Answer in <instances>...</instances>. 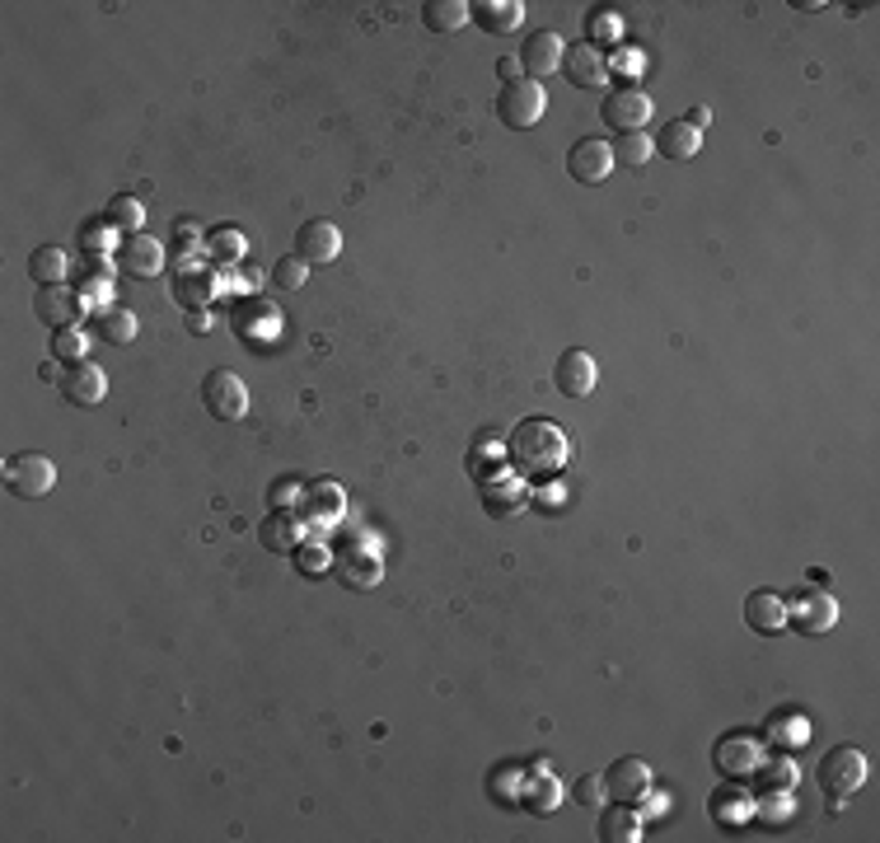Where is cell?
Here are the masks:
<instances>
[{"instance_id": "39", "label": "cell", "mask_w": 880, "mask_h": 843, "mask_svg": "<svg viewBox=\"0 0 880 843\" xmlns=\"http://www.w3.org/2000/svg\"><path fill=\"white\" fill-rule=\"evenodd\" d=\"M187 328H193V333H207V328H211V315H201V309H193V315H187Z\"/></svg>"}, {"instance_id": "3", "label": "cell", "mask_w": 880, "mask_h": 843, "mask_svg": "<svg viewBox=\"0 0 880 843\" xmlns=\"http://www.w3.org/2000/svg\"><path fill=\"white\" fill-rule=\"evenodd\" d=\"M543 108H548V94L539 81H529V75L501 85V94H497V118L506 122L511 132H529L534 122H543Z\"/></svg>"}, {"instance_id": "15", "label": "cell", "mask_w": 880, "mask_h": 843, "mask_svg": "<svg viewBox=\"0 0 880 843\" xmlns=\"http://www.w3.org/2000/svg\"><path fill=\"white\" fill-rule=\"evenodd\" d=\"M81 295H75L66 281L61 286H38V295H34V315L47 323V328H75L81 323Z\"/></svg>"}, {"instance_id": "13", "label": "cell", "mask_w": 880, "mask_h": 843, "mask_svg": "<svg viewBox=\"0 0 880 843\" xmlns=\"http://www.w3.org/2000/svg\"><path fill=\"white\" fill-rule=\"evenodd\" d=\"M61 394H66V403H75V408H99L108 399V375L94 362H75V366H66V375H61Z\"/></svg>"}, {"instance_id": "23", "label": "cell", "mask_w": 880, "mask_h": 843, "mask_svg": "<svg viewBox=\"0 0 880 843\" xmlns=\"http://www.w3.org/2000/svg\"><path fill=\"white\" fill-rule=\"evenodd\" d=\"M651 140H656V150H665V160H694V155L702 150V132H694L684 118L665 122L660 136H651Z\"/></svg>"}, {"instance_id": "30", "label": "cell", "mask_w": 880, "mask_h": 843, "mask_svg": "<svg viewBox=\"0 0 880 843\" xmlns=\"http://www.w3.org/2000/svg\"><path fill=\"white\" fill-rule=\"evenodd\" d=\"M656 155V140L647 136V132H623L619 136V146H614V160H623V164H633V169H641Z\"/></svg>"}, {"instance_id": "6", "label": "cell", "mask_w": 880, "mask_h": 843, "mask_svg": "<svg viewBox=\"0 0 880 843\" xmlns=\"http://www.w3.org/2000/svg\"><path fill=\"white\" fill-rule=\"evenodd\" d=\"M5 488L14 497H24V502H38V497L57 488V464L42 450H24V455H14L5 464Z\"/></svg>"}, {"instance_id": "24", "label": "cell", "mask_w": 880, "mask_h": 843, "mask_svg": "<svg viewBox=\"0 0 880 843\" xmlns=\"http://www.w3.org/2000/svg\"><path fill=\"white\" fill-rule=\"evenodd\" d=\"M525 506V488L515 478H487L482 482V511L497 515V521H506V515H515Z\"/></svg>"}, {"instance_id": "33", "label": "cell", "mask_w": 880, "mask_h": 843, "mask_svg": "<svg viewBox=\"0 0 880 843\" xmlns=\"http://www.w3.org/2000/svg\"><path fill=\"white\" fill-rule=\"evenodd\" d=\"M211 254L220 258V262H234L244 254V234L234 230V225H220L216 234H211Z\"/></svg>"}, {"instance_id": "36", "label": "cell", "mask_w": 880, "mask_h": 843, "mask_svg": "<svg viewBox=\"0 0 880 843\" xmlns=\"http://www.w3.org/2000/svg\"><path fill=\"white\" fill-rule=\"evenodd\" d=\"M85 248H89V254H99V248H108V221H103V225L94 221V225L85 230Z\"/></svg>"}, {"instance_id": "14", "label": "cell", "mask_w": 880, "mask_h": 843, "mask_svg": "<svg viewBox=\"0 0 880 843\" xmlns=\"http://www.w3.org/2000/svg\"><path fill=\"white\" fill-rule=\"evenodd\" d=\"M562 75H567V85H576V89H600L604 75H609V61L600 57V47L586 38V42H576L562 52Z\"/></svg>"}, {"instance_id": "2", "label": "cell", "mask_w": 880, "mask_h": 843, "mask_svg": "<svg viewBox=\"0 0 880 843\" xmlns=\"http://www.w3.org/2000/svg\"><path fill=\"white\" fill-rule=\"evenodd\" d=\"M815 778H820L824 796H834V802H847L861 783H867V755H861L857 745H834L829 755L820 759V769H815Z\"/></svg>"}, {"instance_id": "19", "label": "cell", "mask_w": 880, "mask_h": 843, "mask_svg": "<svg viewBox=\"0 0 880 843\" xmlns=\"http://www.w3.org/2000/svg\"><path fill=\"white\" fill-rule=\"evenodd\" d=\"M301 515H305L309 529H323L328 521H338L342 515V488L338 482H328V478L309 482V488L301 492Z\"/></svg>"}, {"instance_id": "12", "label": "cell", "mask_w": 880, "mask_h": 843, "mask_svg": "<svg viewBox=\"0 0 880 843\" xmlns=\"http://www.w3.org/2000/svg\"><path fill=\"white\" fill-rule=\"evenodd\" d=\"M562 52H567V42L553 28H539V34H529L525 47H521V66L529 81H548L553 71H562Z\"/></svg>"}, {"instance_id": "27", "label": "cell", "mask_w": 880, "mask_h": 843, "mask_svg": "<svg viewBox=\"0 0 880 843\" xmlns=\"http://www.w3.org/2000/svg\"><path fill=\"white\" fill-rule=\"evenodd\" d=\"M600 839L604 843H633V839H641L637 810L627 806V802H614L609 810H600Z\"/></svg>"}, {"instance_id": "35", "label": "cell", "mask_w": 880, "mask_h": 843, "mask_svg": "<svg viewBox=\"0 0 880 843\" xmlns=\"http://www.w3.org/2000/svg\"><path fill=\"white\" fill-rule=\"evenodd\" d=\"M576 802L580 806H600L604 802V778H595V773L580 778V783H576Z\"/></svg>"}, {"instance_id": "17", "label": "cell", "mask_w": 880, "mask_h": 843, "mask_svg": "<svg viewBox=\"0 0 880 843\" xmlns=\"http://www.w3.org/2000/svg\"><path fill=\"white\" fill-rule=\"evenodd\" d=\"M258 543L267 553H281V558H295V549L305 543V535H301V515H291L286 506H277L267 521L258 525Z\"/></svg>"}, {"instance_id": "11", "label": "cell", "mask_w": 880, "mask_h": 843, "mask_svg": "<svg viewBox=\"0 0 880 843\" xmlns=\"http://www.w3.org/2000/svg\"><path fill=\"white\" fill-rule=\"evenodd\" d=\"M604 796H614V802H627V806H637L641 796H651V769H647V759L627 755V759L609 763V773H604Z\"/></svg>"}, {"instance_id": "4", "label": "cell", "mask_w": 880, "mask_h": 843, "mask_svg": "<svg viewBox=\"0 0 880 843\" xmlns=\"http://www.w3.org/2000/svg\"><path fill=\"white\" fill-rule=\"evenodd\" d=\"M600 122L609 132H647L651 122V94L637 89V85H619L600 99Z\"/></svg>"}, {"instance_id": "9", "label": "cell", "mask_w": 880, "mask_h": 843, "mask_svg": "<svg viewBox=\"0 0 880 843\" xmlns=\"http://www.w3.org/2000/svg\"><path fill=\"white\" fill-rule=\"evenodd\" d=\"M614 146L609 140H600V136H586V140H576L572 146V155H567V174L576 179V183H586V187H595V183H604L609 174H614Z\"/></svg>"}, {"instance_id": "10", "label": "cell", "mask_w": 880, "mask_h": 843, "mask_svg": "<svg viewBox=\"0 0 880 843\" xmlns=\"http://www.w3.org/2000/svg\"><path fill=\"white\" fill-rule=\"evenodd\" d=\"M118 272L127 277H160L164 272V244L155 234L136 230V234H122L118 244Z\"/></svg>"}, {"instance_id": "29", "label": "cell", "mask_w": 880, "mask_h": 843, "mask_svg": "<svg viewBox=\"0 0 880 843\" xmlns=\"http://www.w3.org/2000/svg\"><path fill=\"white\" fill-rule=\"evenodd\" d=\"M103 221L113 225V230H122V234H136L140 225H146V207H140V197L122 193V197H113V201H108Z\"/></svg>"}, {"instance_id": "28", "label": "cell", "mask_w": 880, "mask_h": 843, "mask_svg": "<svg viewBox=\"0 0 880 843\" xmlns=\"http://www.w3.org/2000/svg\"><path fill=\"white\" fill-rule=\"evenodd\" d=\"M333 572H338L347 586H356V590L380 586V562L366 558V549H360V543H356L352 553H342V558H338V567H333Z\"/></svg>"}, {"instance_id": "38", "label": "cell", "mask_w": 880, "mask_h": 843, "mask_svg": "<svg viewBox=\"0 0 880 843\" xmlns=\"http://www.w3.org/2000/svg\"><path fill=\"white\" fill-rule=\"evenodd\" d=\"M497 75H501L506 85H511V81H521V75H515V57H501V61H497Z\"/></svg>"}, {"instance_id": "41", "label": "cell", "mask_w": 880, "mask_h": 843, "mask_svg": "<svg viewBox=\"0 0 880 843\" xmlns=\"http://www.w3.org/2000/svg\"><path fill=\"white\" fill-rule=\"evenodd\" d=\"M614 66H619V71H641V57H637V52H619Z\"/></svg>"}, {"instance_id": "5", "label": "cell", "mask_w": 880, "mask_h": 843, "mask_svg": "<svg viewBox=\"0 0 880 843\" xmlns=\"http://www.w3.org/2000/svg\"><path fill=\"white\" fill-rule=\"evenodd\" d=\"M787 600V623L796 633H806V637H820V633H829L839 623V600L829 596V590L820 586H806V590H796V596H782Z\"/></svg>"}, {"instance_id": "34", "label": "cell", "mask_w": 880, "mask_h": 843, "mask_svg": "<svg viewBox=\"0 0 880 843\" xmlns=\"http://www.w3.org/2000/svg\"><path fill=\"white\" fill-rule=\"evenodd\" d=\"M295 562L305 567V576H328V567H333V562H328V553H323V549H309V543H301V549H295Z\"/></svg>"}, {"instance_id": "40", "label": "cell", "mask_w": 880, "mask_h": 843, "mask_svg": "<svg viewBox=\"0 0 880 843\" xmlns=\"http://www.w3.org/2000/svg\"><path fill=\"white\" fill-rule=\"evenodd\" d=\"M590 28H595V38H614V20H609V14H600Z\"/></svg>"}, {"instance_id": "1", "label": "cell", "mask_w": 880, "mask_h": 843, "mask_svg": "<svg viewBox=\"0 0 880 843\" xmlns=\"http://www.w3.org/2000/svg\"><path fill=\"white\" fill-rule=\"evenodd\" d=\"M572 445H567V431L558 427V422L548 417H525L515 422V431L506 436V468L521 478H553L562 474V464H567Z\"/></svg>"}, {"instance_id": "26", "label": "cell", "mask_w": 880, "mask_h": 843, "mask_svg": "<svg viewBox=\"0 0 880 843\" xmlns=\"http://www.w3.org/2000/svg\"><path fill=\"white\" fill-rule=\"evenodd\" d=\"M66 272H71L66 248L42 244V248H34V254H28V277H34L38 286H61V281H66Z\"/></svg>"}, {"instance_id": "32", "label": "cell", "mask_w": 880, "mask_h": 843, "mask_svg": "<svg viewBox=\"0 0 880 843\" xmlns=\"http://www.w3.org/2000/svg\"><path fill=\"white\" fill-rule=\"evenodd\" d=\"M305 277H309V262H305V258H295V254H286V258H277V268H272V286H281V291H301V286H305Z\"/></svg>"}, {"instance_id": "31", "label": "cell", "mask_w": 880, "mask_h": 843, "mask_svg": "<svg viewBox=\"0 0 880 843\" xmlns=\"http://www.w3.org/2000/svg\"><path fill=\"white\" fill-rule=\"evenodd\" d=\"M85 347H89V338H85L81 323H75V328H57V338H52V356H57V362H66V366L85 362Z\"/></svg>"}, {"instance_id": "22", "label": "cell", "mask_w": 880, "mask_h": 843, "mask_svg": "<svg viewBox=\"0 0 880 843\" xmlns=\"http://www.w3.org/2000/svg\"><path fill=\"white\" fill-rule=\"evenodd\" d=\"M94 333H99L108 347H132L136 333H140V319L122 305H108V309H99V319H94Z\"/></svg>"}, {"instance_id": "7", "label": "cell", "mask_w": 880, "mask_h": 843, "mask_svg": "<svg viewBox=\"0 0 880 843\" xmlns=\"http://www.w3.org/2000/svg\"><path fill=\"white\" fill-rule=\"evenodd\" d=\"M201 403H207V413L216 422H244L248 417V384L234 370L220 366L201 380Z\"/></svg>"}, {"instance_id": "8", "label": "cell", "mask_w": 880, "mask_h": 843, "mask_svg": "<svg viewBox=\"0 0 880 843\" xmlns=\"http://www.w3.org/2000/svg\"><path fill=\"white\" fill-rule=\"evenodd\" d=\"M595 380H600V366H595V356L590 352H580V347H567L553 362V389L558 394H567V399H590L595 394Z\"/></svg>"}, {"instance_id": "20", "label": "cell", "mask_w": 880, "mask_h": 843, "mask_svg": "<svg viewBox=\"0 0 880 843\" xmlns=\"http://www.w3.org/2000/svg\"><path fill=\"white\" fill-rule=\"evenodd\" d=\"M474 20H478L482 34H497L501 38V34H515V28H521L525 5H521V0H478Z\"/></svg>"}, {"instance_id": "25", "label": "cell", "mask_w": 880, "mask_h": 843, "mask_svg": "<svg viewBox=\"0 0 880 843\" xmlns=\"http://www.w3.org/2000/svg\"><path fill=\"white\" fill-rule=\"evenodd\" d=\"M174 301H179L183 309H207V305L216 301V277L201 272V268L179 272V277H174Z\"/></svg>"}, {"instance_id": "16", "label": "cell", "mask_w": 880, "mask_h": 843, "mask_svg": "<svg viewBox=\"0 0 880 843\" xmlns=\"http://www.w3.org/2000/svg\"><path fill=\"white\" fill-rule=\"evenodd\" d=\"M342 254V230L333 221H305L295 230V258L305 262H333Z\"/></svg>"}, {"instance_id": "37", "label": "cell", "mask_w": 880, "mask_h": 843, "mask_svg": "<svg viewBox=\"0 0 880 843\" xmlns=\"http://www.w3.org/2000/svg\"><path fill=\"white\" fill-rule=\"evenodd\" d=\"M295 497H301V488H295V482H277V488H272V502H277V506L295 502Z\"/></svg>"}, {"instance_id": "21", "label": "cell", "mask_w": 880, "mask_h": 843, "mask_svg": "<svg viewBox=\"0 0 880 843\" xmlns=\"http://www.w3.org/2000/svg\"><path fill=\"white\" fill-rule=\"evenodd\" d=\"M421 24L431 34H460L464 24H474V5L468 0H427L421 5Z\"/></svg>"}, {"instance_id": "18", "label": "cell", "mask_w": 880, "mask_h": 843, "mask_svg": "<svg viewBox=\"0 0 880 843\" xmlns=\"http://www.w3.org/2000/svg\"><path fill=\"white\" fill-rule=\"evenodd\" d=\"M745 623L759 637H778L782 628H787V600H782L778 590H754V596L745 600Z\"/></svg>"}]
</instances>
